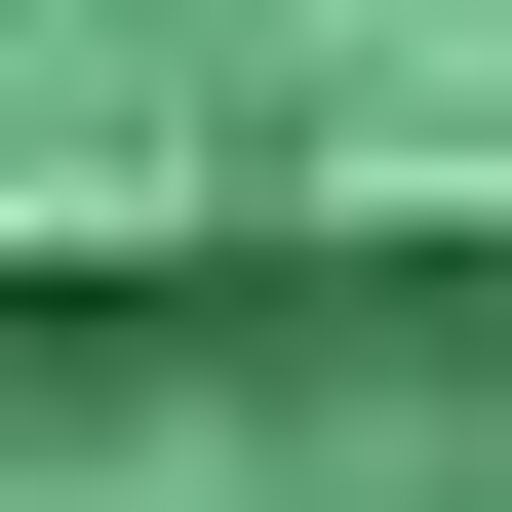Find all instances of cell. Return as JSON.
Returning a JSON list of instances; mask_svg holds the SVG:
<instances>
[{
	"instance_id": "obj_1",
	"label": "cell",
	"mask_w": 512,
	"mask_h": 512,
	"mask_svg": "<svg viewBox=\"0 0 512 512\" xmlns=\"http://www.w3.org/2000/svg\"><path fill=\"white\" fill-rule=\"evenodd\" d=\"M0 512H512V237L0 276Z\"/></svg>"
}]
</instances>
